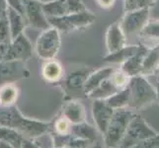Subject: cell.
Wrapping results in <instances>:
<instances>
[{"label":"cell","mask_w":159,"mask_h":148,"mask_svg":"<svg viewBox=\"0 0 159 148\" xmlns=\"http://www.w3.org/2000/svg\"><path fill=\"white\" fill-rule=\"evenodd\" d=\"M0 125L13 128L31 140L40 137L51 129L50 123L24 117L14 105L0 107Z\"/></svg>","instance_id":"obj_1"},{"label":"cell","mask_w":159,"mask_h":148,"mask_svg":"<svg viewBox=\"0 0 159 148\" xmlns=\"http://www.w3.org/2000/svg\"><path fill=\"white\" fill-rule=\"evenodd\" d=\"M128 87L129 90L128 107L129 108L139 110L157 100L156 89L144 75H135L130 77Z\"/></svg>","instance_id":"obj_2"},{"label":"cell","mask_w":159,"mask_h":148,"mask_svg":"<svg viewBox=\"0 0 159 148\" xmlns=\"http://www.w3.org/2000/svg\"><path fill=\"white\" fill-rule=\"evenodd\" d=\"M134 116V113L125 108L115 110L107 129L103 134L104 142L108 148H117L120 145L130 120Z\"/></svg>","instance_id":"obj_3"},{"label":"cell","mask_w":159,"mask_h":148,"mask_svg":"<svg viewBox=\"0 0 159 148\" xmlns=\"http://www.w3.org/2000/svg\"><path fill=\"white\" fill-rule=\"evenodd\" d=\"M48 23L60 33L67 34L70 32L85 29L96 21V15L86 10L80 13L68 14L57 18H48Z\"/></svg>","instance_id":"obj_4"},{"label":"cell","mask_w":159,"mask_h":148,"mask_svg":"<svg viewBox=\"0 0 159 148\" xmlns=\"http://www.w3.org/2000/svg\"><path fill=\"white\" fill-rule=\"evenodd\" d=\"M61 46L60 32L53 27H50L42 32V34L37 39L36 52L41 59L50 60L54 59Z\"/></svg>","instance_id":"obj_5"},{"label":"cell","mask_w":159,"mask_h":148,"mask_svg":"<svg viewBox=\"0 0 159 148\" xmlns=\"http://www.w3.org/2000/svg\"><path fill=\"white\" fill-rule=\"evenodd\" d=\"M156 134L157 133L147 124L139 114H135L130 120L124 138L117 148H129L142 140L155 136Z\"/></svg>","instance_id":"obj_6"},{"label":"cell","mask_w":159,"mask_h":148,"mask_svg":"<svg viewBox=\"0 0 159 148\" xmlns=\"http://www.w3.org/2000/svg\"><path fill=\"white\" fill-rule=\"evenodd\" d=\"M149 8H135L125 11L120 24L125 36L139 34V32L150 19Z\"/></svg>","instance_id":"obj_7"},{"label":"cell","mask_w":159,"mask_h":148,"mask_svg":"<svg viewBox=\"0 0 159 148\" xmlns=\"http://www.w3.org/2000/svg\"><path fill=\"white\" fill-rule=\"evenodd\" d=\"M30 76V70L21 60H2L0 61V86L13 84L14 82Z\"/></svg>","instance_id":"obj_8"},{"label":"cell","mask_w":159,"mask_h":148,"mask_svg":"<svg viewBox=\"0 0 159 148\" xmlns=\"http://www.w3.org/2000/svg\"><path fill=\"white\" fill-rule=\"evenodd\" d=\"M24 4V17L26 22L33 28L39 30H46L50 28L46 14L43 10V2L40 0H23Z\"/></svg>","instance_id":"obj_9"},{"label":"cell","mask_w":159,"mask_h":148,"mask_svg":"<svg viewBox=\"0 0 159 148\" xmlns=\"http://www.w3.org/2000/svg\"><path fill=\"white\" fill-rule=\"evenodd\" d=\"M33 52L34 47L32 46V43L23 33L10 42L4 60H21L26 62L27 60L32 58Z\"/></svg>","instance_id":"obj_10"},{"label":"cell","mask_w":159,"mask_h":148,"mask_svg":"<svg viewBox=\"0 0 159 148\" xmlns=\"http://www.w3.org/2000/svg\"><path fill=\"white\" fill-rule=\"evenodd\" d=\"M92 72L88 68H80L70 72L64 80V91L71 98L73 95H84V84Z\"/></svg>","instance_id":"obj_11"},{"label":"cell","mask_w":159,"mask_h":148,"mask_svg":"<svg viewBox=\"0 0 159 148\" xmlns=\"http://www.w3.org/2000/svg\"><path fill=\"white\" fill-rule=\"evenodd\" d=\"M115 110L109 107L105 100H94L92 105V114L97 129L104 134L111 120Z\"/></svg>","instance_id":"obj_12"},{"label":"cell","mask_w":159,"mask_h":148,"mask_svg":"<svg viewBox=\"0 0 159 148\" xmlns=\"http://www.w3.org/2000/svg\"><path fill=\"white\" fill-rule=\"evenodd\" d=\"M105 39L108 53L115 52L127 46V36L120 27V22H115L108 27Z\"/></svg>","instance_id":"obj_13"},{"label":"cell","mask_w":159,"mask_h":148,"mask_svg":"<svg viewBox=\"0 0 159 148\" xmlns=\"http://www.w3.org/2000/svg\"><path fill=\"white\" fill-rule=\"evenodd\" d=\"M148 47L144 45H139V48L138 49V52L120 64V69H122L129 77H133V76L135 75H141L142 61H143V58L147 52H148Z\"/></svg>","instance_id":"obj_14"},{"label":"cell","mask_w":159,"mask_h":148,"mask_svg":"<svg viewBox=\"0 0 159 148\" xmlns=\"http://www.w3.org/2000/svg\"><path fill=\"white\" fill-rule=\"evenodd\" d=\"M52 141L53 148H88L90 144L89 141L80 139L70 132L66 134H59L53 131L52 133Z\"/></svg>","instance_id":"obj_15"},{"label":"cell","mask_w":159,"mask_h":148,"mask_svg":"<svg viewBox=\"0 0 159 148\" xmlns=\"http://www.w3.org/2000/svg\"><path fill=\"white\" fill-rule=\"evenodd\" d=\"M62 117L66 119L71 124L85 122L86 113L83 105L75 100H71L63 106Z\"/></svg>","instance_id":"obj_16"},{"label":"cell","mask_w":159,"mask_h":148,"mask_svg":"<svg viewBox=\"0 0 159 148\" xmlns=\"http://www.w3.org/2000/svg\"><path fill=\"white\" fill-rule=\"evenodd\" d=\"M115 69L111 66H106L99 68L92 72L88 75L85 84H84V95L88 96L92 91H94L98 86H99L104 80H106L109 78L111 74L113 73V71Z\"/></svg>","instance_id":"obj_17"},{"label":"cell","mask_w":159,"mask_h":148,"mask_svg":"<svg viewBox=\"0 0 159 148\" xmlns=\"http://www.w3.org/2000/svg\"><path fill=\"white\" fill-rule=\"evenodd\" d=\"M7 21L9 25L11 39H15L21 34H23L26 28V19L22 14L16 10L8 7L7 9Z\"/></svg>","instance_id":"obj_18"},{"label":"cell","mask_w":159,"mask_h":148,"mask_svg":"<svg viewBox=\"0 0 159 148\" xmlns=\"http://www.w3.org/2000/svg\"><path fill=\"white\" fill-rule=\"evenodd\" d=\"M42 76L48 82H57L63 76V67L56 59L46 60L42 65Z\"/></svg>","instance_id":"obj_19"},{"label":"cell","mask_w":159,"mask_h":148,"mask_svg":"<svg viewBox=\"0 0 159 148\" xmlns=\"http://www.w3.org/2000/svg\"><path fill=\"white\" fill-rule=\"evenodd\" d=\"M43 10L47 18H57L68 15L67 0H52L48 2H43Z\"/></svg>","instance_id":"obj_20"},{"label":"cell","mask_w":159,"mask_h":148,"mask_svg":"<svg viewBox=\"0 0 159 148\" xmlns=\"http://www.w3.org/2000/svg\"><path fill=\"white\" fill-rule=\"evenodd\" d=\"M70 133L80 139L89 141L90 143L94 142L97 138V129L86 122L71 124Z\"/></svg>","instance_id":"obj_21"},{"label":"cell","mask_w":159,"mask_h":148,"mask_svg":"<svg viewBox=\"0 0 159 148\" xmlns=\"http://www.w3.org/2000/svg\"><path fill=\"white\" fill-rule=\"evenodd\" d=\"M139 48V45H130V46L127 45L117 52L112 53H107V56L104 57V60L109 63H115L120 65L131 56H134L138 52Z\"/></svg>","instance_id":"obj_22"},{"label":"cell","mask_w":159,"mask_h":148,"mask_svg":"<svg viewBox=\"0 0 159 148\" xmlns=\"http://www.w3.org/2000/svg\"><path fill=\"white\" fill-rule=\"evenodd\" d=\"M159 65V45L153 47H149L148 52L142 61L141 75H150L154 72V70Z\"/></svg>","instance_id":"obj_23"},{"label":"cell","mask_w":159,"mask_h":148,"mask_svg":"<svg viewBox=\"0 0 159 148\" xmlns=\"http://www.w3.org/2000/svg\"><path fill=\"white\" fill-rule=\"evenodd\" d=\"M119 91L120 89L113 84V82L109 77L106 80H104L102 83L98 86L94 91H92L87 97L93 99V100H106V99L113 96L114 94H116Z\"/></svg>","instance_id":"obj_24"},{"label":"cell","mask_w":159,"mask_h":148,"mask_svg":"<svg viewBox=\"0 0 159 148\" xmlns=\"http://www.w3.org/2000/svg\"><path fill=\"white\" fill-rule=\"evenodd\" d=\"M24 139V136L15 129L0 125V141L5 142L14 148H21Z\"/></svg>","instance_id":"obj_25"},{"label":"cell","mask_w":159,"mask_h":148,"mask_svg":"<svg viewBox=\"0 0 159 148\" xmlns=\"http://www.w3.org/2000/svg\"><path fill=\"white\" fill-rule=\"evenodd\" d=\"M18 89L13 84L0 86V107L13 106L18 99Z\"/></svg>","instance_id":"obj_26"},{"label":"cell","mask_w":159,"mask_h":148,"mask_svg":"<svg viewBox=\"0 0 159 148\" xmlns=\"http://www.w3.org/2000/svg\"><path fill=\"white\" fill-rule=\"evenodd\" d=\"M129 100V87L127 86L125 88L117 92L116 94H114L113 96L106 99L105 102L107 103V105L109 107H111L114 110H118V109H124L125 107H128Z\"/></svg>","instance_id":"obj_27"},{"label":"cell","mask_w":159,"mask_h":148,"mask_svg":"<svg viewBox=\"0 0 159 148\" xmlns=\"http://www.w3.org/2000/svg\"><path fill=\"white\" fill-rule=\"evenodd\" d=\"M139 35L141 39L156 42L159 45V20L149 19Z\"/></svg>","instance_id":"obj_28"},{"label":"cell","mask_w":159,"mask_h":148,"mask_svg":"<svg viewBox=\"0 0 159 148\" xmlns=\"http://www.w3.org/2000/svg\"><path fill=\"white\" fill-rule=\"evenodd\" d=\"M110 79L115 86L118 87L120 90H122L128 86L130 77L125 74L122 69H118L113 71V73L110 76Z\"/></svg>","instance_id":"obj_29"},{"label":"cell","mask_w":159,"mask_h":148,"mask_svg":"<svg viewBox=\"0 0 159 148\" xmlns=\"http://www.w3.org/2000/svg\"><path fill=\"white\" fill-rule=\"evenodd\" d=\"M71 123L68 120L63 118L62 116L57 119V120L53 123V131L59 134H66L70 132Z\"/></svg>","instance_id":"obj_30"},{"label":"cell","mask_w":159,"mask_h":148,"mask_svg":"<svg viewBox=\"0 0 159 148\" xmlns=\"http://www.w3.org/2000/svg\"><path fill=\"white\" fill-rule=\"evenodd\" d=\"M11 41H12V39H11L9 25L6 16V18L0 20V43H10Z\"/></svg>","instance_id":"obj_31"},{"label":"cell","mask_w":159,"mask_h":148,"mask_svg":"<svg viewBox=\"0 0 159 148\" xmlns=\"http://www.w3.org/2000/svg\"><path fill=\"white\" fill-rule=\"evenodd\" d=\"M129 148H159V134L152 136L150 138L142 140L139 143L131 146Z\"/></svg>","instance_id":"obj_32"},{"label":"cell","mask_w":159,"mask_h":148,"mask_svg":"<svg viewBox=\"0 0 159 148\" xmlns=\"http://www.w3.org/2000/svg\"><path fill=\"white\" fill-rule=\"evenodd\" d=\"M6 3L8 5V7L12 8L16 10L17 12L22 14L24 16V4H23V0H6Z\"/></svg>","instance_id":"obj_33"},{"label":"cell","mask_w":159,"mask_h":148,"mask_svg":"<svg viewBox=\"0 0 159 148\" xmlns=\"http://www.w3.org/2000/svg\"><path fill=\"white\" fill-rule=\"evenodd\" d=\"M157 0H139L136 3V8H151L156 3Z\"/></svg>","instance_id":"obj_34"},{"label":"cell","mask_w":159,"mask_h":148,"mask_svg":"<svg viewBox=\"0 0 159 148\" xmlns=\"http://www.w3.org/2000/svg\"><path fill=\"white\" fill-rule=\"evenodd\" d=\"M99 6L103 9H110L114 6L116 0H96Z\"/></svg>","instance_id":"obj_35"},{"label":"cell","mask_w":159,"mask_h":148,"mask_svg":"<svg viewBox=\"0 0 159 148\" xmlns=\"http://www.w3.org/2000/svg\"><path fill=\"white\" fill-rule=\"evenodd\" d=\"M7 9H8V5L6 3V0H0V20L6 18Z\"/></svg>","instance_id":"obj_36"},{"label":"cell","mask_w":159,"mask_h":148,"mask_svg":"<svg viewBox=\"0 0 159 148\" xmlns=\"http://www.w3.org/2000/svg\"><path fill=\"white\" fill-rule=\"evenodd\" d=\"M138 1L139 0H125V11L135 9Z\"/></svg>","instance_id":"obj_37"},{"label":"cell","mask_w":159,"mask_h":148,"mask_svg":"<svg viewBox=\"0 0 159 148\" xmlns=\"http://www.w3.org/2000/svg\"><path fill=\"white\" fill-rule=\"evenodd\" d=\"M21 148H40L39 146H38L35 142H33L31 139H27L25 138L23 143H22V146Z\"/></svg>","instance_id":"obj_38"},{"label":"cell","mask_w":159,"mask_h":148,"mask_svg":"<svg viewBox=\"0 0 159 148\" xmlns=\"http://www.w3.org/2000/svg\"><path fill=\"white\" fill-rule=\"evenodd\" d=\"M0 148H14V147L7 144V143H5V142L0 141Z\"/></svg>","instance_id":"obj_39"},{"label":"cell","mask_w":159,"mask_h":148,"mask_svg":"<svg viewBox=\"0 0 159 148\" xmlns=\"http://www.w3.org/2000/svg\"><path fill=\"white\" fill-rule=\"evenodd\" d=\"M157 82V87H156V93H157V101L159 102V79H156Z\"/></svg>","instance_id":"obj_40"},{"label":"cell","mask_w":159,"mask_h":148,"mask_svg":"<svg viewBox=\"0 0 159 148\" xmlns=\"http://www.w3.org/2000/svg\"><path fill=\"white\" fill-rule=\"evenodd\" d=\"M92 148H104L100 143H96V144H94L92 146Z\"/></svg>","instance_id":"obj_41"},{"label":"cell","mask_w":159,"mask_h":148,"mask_svg":"<svg viewBox=\"0 0 159 148\" xmlns=\"http://www.w3.org/2000/svg\"><path fill=\"white\" fill-rule=\"evenodd\" d=\"M52 148H53V147H52ZM63 148H68V147H63Z\"/></svg>","instance_id":"obj_42"}]
</instances>
